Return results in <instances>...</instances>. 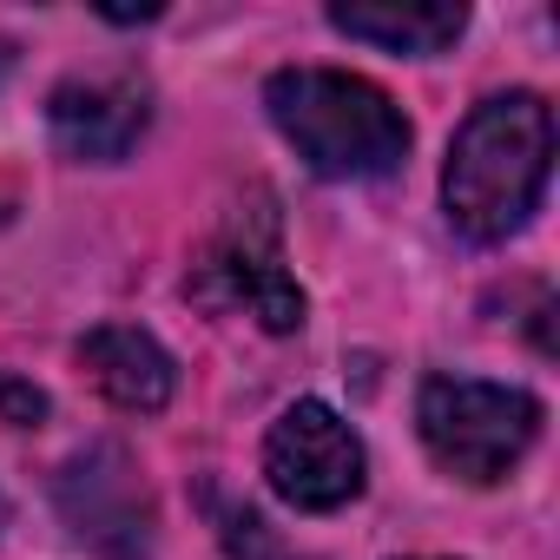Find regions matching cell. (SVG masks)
Wrapping results in <instances>:
<instances>
[{
  "mask_svg": "<svg viewBox=\"0 0 560 560\" xmlns=\"http://www.w3.org/2000/svg\"><path fill=\"white\" fill-rule=\"evenodd\" d=\"M416 429L429 442V455L488 488L501 481L540 435V402L527 389H508V383H475V376H429L422 396H416Z\"/></svg>",
  "mask_w": 560,
  "mask_h": 560,
  "instance_id": "obj_3",
  "label": "cell"
},
{
  "mask_svg": "<svg viewBox=\"0 0 560 560\" xmlns=\"http://www.w3.org/2000/svg\"><path fill=\"white\" fill-rule=\"evenodd\" d=\"M191 298L211 304V311H244V317H257L277 337L304 324V291L284 270V250H277L270 191H250L224 218V231L205 244V257L191 264Z\"/></svg>",
  "mask_w": 560,
  "mask_h": 560,
  "instance_id": "obj_4",
  "label": "cell"
},
{
  "mask_svg": "<svg viewBox=\"0 0 560 560\" xmlns=\"http://www.w3.org/2000/svg\"><path fill=\"white\" fill-rule=\"evenodd\" d=\"M547 165H553V113L540 93H494L481 100L455 145H448V172H442V205L448 224L475 244H501L514 237L540 191H547Z\"/></svg>",
  "mask_w": 560,
  "mask_h": 560,
  "instance_id": "obj_1",
  "label": "cell"
},
{
  "mask_svg": "<svg viewBox=\"0 0 560 560\" xmlns=\"http://www.w3.org/2000/svg\"><path fill=\"white\" fill-rule=\"evenodd\" d=\"M0 521H8V501H0Z\"/></svg>",
  "mask_w": 560,
  "mask_h": 560,
  "instance_id": "obj_12",
  "label": "cell"
},
{
  "mask_svg": "<svg viewBox=\"0 0 560 560\" xmlns=\"http://www.w3.org/2000/svg\"><path fill=\"white\" fill-rule=\"evenodd\" d=\"M330 27L350 40H370L383 54L429 60L462 40L468 8H455V0H343V8H330Z\"/></svg>",
  "mask_w": 560,
  "mask_h": 560,
  "instance_id": "obj_9",
  "label": "cell"
},
{
  "mask_svg": "<svg viewBox=\"0 0 560 560\" xmlns=\"http://www.w3.org/2000/svg\"><path fill=\"white\" fill-rule=\"evenodd\" d=\"M80 363H86V376L106 389V402H119V409H132V416H159V409L172 402V389H178V363H172L165 343H159L152 330H139V324H100V330H86Z\"/></svg>",
  "mask_w": 560,
  "mask_h": 560,
  "instance_id": "obj_8",
  "label": "cell"
},
{
  "mask_svg": "<svg viewBox=\"0 0 560 560\" xmlns=\"http://www.w3.org/2000/svg\"><path fill=\"white\" fill-rule=\"evenodd\" d=\"M264 475H270V488L284 494L291 508L330 514V508L363 494V442H357V429L330 402L304 396V402H291L284 416L270 422Z\"/></svg>",
  "mask_w": 560,
  "mask_h": 560,
  "instance_id": "obj_6",
  "label": "cell"
},
{
  "mask_svg": "<svg viewBox=\"0 0 560 560\" xmlns=\"http://www.w3.org/2000/svg\"><path fill=\"white\" fill-rule=\"evenodd\" d=\"M54 501L86 553H100V560H145L152 553V527H159L152 488L139 481V468L119 442H86L54 475Z\"/></svg>",
  "mask_w": 560,
  "mask_h": 560,
  "instance_id": "obj_5",
  "label": "cell"
},
{
  "mask_svg": "<svg viewBox=\"0 0 560 560\" xmlns=\"http://www.w3.org/2000/svg\"><path fill=\"white\" fill-rule=\"evenodd\" d=\"M224 547H231V560H270L277 553L264 534V514H250V508H224Z\"/></svg>",
  "mask_w": 560,
  "mask_h": 560,
  "instance_id": "obj_10",
  "label": "cell"
},
{
  "mask_svg": "<svg viewBox=\"0 0 560 560\" xmlns=\"http://www.w3.org/2000/svg\"><path fill=\"white\" fill-rule=\"evenodd\" d=\"M47 126H54V145L67 159L113 165V159H126L145 139V126H152V86L139 73H86V80H67L47 100Z\"/></svg>",
  "mask_w": 560,
  "mask_h": 560,
  "instance_id": "obj_7",
  "label": "cell"
},
{
  "mask_svg": "<svg viewBox=\"0 0 560 560\" xmlns=\"http://www.w3.org/2000/svg\"><path fill=\"white\" fill-rule=\"evenodd\" d=\"M0 422H47V389L0 370Z\"/></svg>",
  "mask_w": 560,
  "mask_h": 560,
  "instance_id": "obj_11",
  "label": "cell"
},
{
  "mask_svg": "<svg viewBox=\"0 0 560 560\" xmlns=\"http://www.w3.org/2000/svg\"><path fill=\"white\" fill-rule=\"evenodd\" d=\"M264 106H270V126L324 178H383L409 159L402 106L357 73L284 67V73H270Z\"/></svg>",
  "mask_w": 560,
  "mask_h": 560,
  "instance_id": "obj_2",
  "label": "cell"
}]
</instances>
